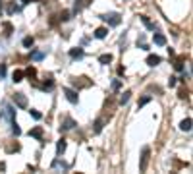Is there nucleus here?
I'll return each mask as SVG.
<instances>
[{"label":"nucleus","mask_w":193,"mask_h":174,"mask_svg":"<svg viewBox=\"0 0 193 174\" xmlns=\"http://www.w3.org/2000/svg\"><path fill=\"white\" fill-rule=\"evenodd\" d=\"M100 19H104L108 25H112V27H116V25H120V16L118 14H104V16H100Z\"/></svg>","instance_id":"nucleus-1"},{"label":"nucleus","mask_w":193,"mask_h":174,"mask_svg":"<svg viewBox=\"0 0 193 174\" xmlns=\"http://www.w3.org/2000/svg\"><path fill=\"white\" fill-rule=\"evenodd\" d=\"M64 95H66V99L70 101V103L77 104V101H79V97H77V91H74V89H70V87H64Z\"/></svg>","instance_id":"nucleus-2"},{"label":"nucleus","mask_w":193,"mask_h":174,"mask_svg":"<svg viewBox=\"0 0 193 174\" xmlns=\"http://www.w3.org/2000/svg\"><path fill=\"white\" fill-rule=\"evenodd\" d=\"M14 103L18 104L19 108H27V97L23 95V93H16V95H14Z\"/></svg>","instance_id":"nucleus-3"},{"label":"nucleus","mask_w":193,"mask_h":174,"mask_svg":"<svg viewBox=\"0 0 193 174\" xmlns=\"http://www.w3.org/2000/svg\"><path fill=\"white\" fill-rule=\"evenodd\" d=\"M149 155H151L149 147H145V149H143V155H141V162H139V170H145V168H147V162H149Z\"/></svg>","instance_id":"nucleus-4"},{"label":"nucleus","mask_w":193,"mask_h":174,"mask_svg":"<svg viewBox=\"0 0 193 174\" xmlns=\"http://www.w3.org/2000/svg\"><path fill=\"white\" fill-rule=\"evenodd\" d=\"M14 116H16V110H14V107L6 103V104H4V118L12 122V120H14Z\"/></svg>","instance_id":"nucleus-5"},{"label":"nucleus","mask_w":193,"mask_h":174,"mask_svg":"<svg viewBox=\"0 0 193 174\" xmlns=\"http://www.w3.org/2000/svg\"><path fill=\"white\" fill-rule=\"evenodd\" d=\"M91 0H75V4H74V14H77V12H81L85 6H89Z\"/></svg>","instance_id":"nucleus-6"},{"label":"nucleus","mask_w":193,"mask_h":174,"mask_svg":"<svg viewBox=\"0 0 193 174\" xmlns=\"http://www.w3.org/2000/svg\"><path fill=\"white\" fill-rule=\"evenodd\" d=\"M29 135L35 137V139H43V128H41V126H35L33 130H29Z\"/></svg>","instance_id":"nucleus-7"},{"label":"nucleus","mask_w":193,"mask_h":174,"mask_svg":"<svg viewBox=\"0 0 193 174\" xmlns=\"http://www.w3.org/2000/svg\"><path fill=\"white\" fill-rule=\"evenodd\" d=\"M72 83L75 87H89L91 81H83V77H72Z\"/></svg>","instance_id":"nucleus-8"},{"label":"nucleus","mask_w":193,"mask_h":174,"mask_svg":"<svg viewBox=\"0 0 193 174\" xmlns=\"http://www.w3.org/2000/svg\"><path fill=\"white\" fill-rule=\"evenodd\" d=\"M147 64H149V66H156V64H160V56H156V54H149V56H147Z\"/></svg>","instance_id":"nucleus-9"},{"label":"nucleus","mask_w":193,"mask_h":174,"mask_svg":"<svg viewBox=\"0 0 193 174\" xmlns=\"http://www.w3.org/2000/svg\"><path fill=\"white\" fill-rule=\"evenodd\" d=\"M70 56L74 58V60H75V58H81V56H83V49H79V46H75V49H70Z\"/></svg>","instance_id":"nucleus-10"},{"label":"nucleus","mask_w":193,"mask_h":174,"mask_svg":"<svg viewBox=\"0 0 193 174\" xmlns=\"http://www.w3.org/2000/svg\"><path fill=\"white\" fill-rule=\"evenodd\" d=\"M106 35H108V29H106V27H99V29H95V37H97V39H104Z\"/></svg>","instance_id":"nucleus-11"},{"label":"nucleus","mask_w":193,"mask_h":174,"mask_svg":"<svg viewBox=\"0 0 193 174\" xmlns=\"http://www.w3.org/2000/svg\"><path fill=\"white\" fill-rule=\"evenodd\" d=\"M153 39H155V45H160V46H162V45H166V37H164L162 33H155V37H153Z\"/></svg>","instance_id":"nucleus-12"},{"label":"nucleus","mask_w":193,"mask_h":174,"mask_svg":"<svg viewBox=\"0 0 193 174\" xmlns=\"http://www.w3.org/2000/svg\"><path fill=\"white\" fill-rule=\"evenodd\" d=\"M66 147H68V143H66V139L62 137L60 141L56 143V151H58V155H62V153H64V151H66Z\"/></svg>","instance_id":"nucleus-13"},{"label":"nucleus","mask_w":193,"mask_h":174,"mask_svg":"<svg viewBox=\"0 0 193 174\" xmlns=\"http://www.w3.org/2000/svg\"><path fill=\"white\" fill-rule=\"evenodd\" d=\"M74 126H75V122H74L72 118H66V120L62 122V126H60V128H62V130H72Z\"/></svg>","instance_id":"nucleus-14"},{"label":"nucleus","mask_w":193,"mask_h":174,"mask_svg":"<svg viewBox=\"0 0 193 174\" xmlns=\"http://www.w3.org/2000/svg\"><path fill=\"white\" fill-rule=\"evenodd\" d=\"M12 79H14V83H19V81H23V72H21V70H16L14 76H12Z\"/></svg>","instance_id":"nucleus-15"},{"label":"nucleus","mask_w":193,"mask_h":174,"mask_svg":"<svg viewBox=\"0 0 193 174\" xmlns=\"http://www.w3.org/2000/svg\"><path fill=\"white\" fill-rule=\"evenodd\" d=\"M141 21H143V23H145V25L149 27L151 31H155V29H156V25H155V23H153V21L149 19V18H147V16H141Z\"/></svg>","instance_id":"nucleus-16"},{"label":"nucleus","mask_w":193,"mask_h":174,"mask_svg":"<svg viewBox=\"0 0 193 174\" xmlns=\"http://www.w3.org/2000/svg\"><path fill=\"white\" fill-rule=\"evenodd\" d=\"M180 128H181V130H184V132H189V130H191V118H185V120H181Z\"/></svg>","instance_id":"nucleus-17"},{"label":"nucleus","mask_w":193,"mask_h":174,"mask_svg":"<svg viewBox=\"0 0 193 174\" xmlns=\"http://www.w3.org/2000/svg\"><path fill=\"white\" fill-rule=\"evenodd\" d=\"M10 124H12V134H14V135H21V128L18 126V122H16V120H12Z\"/></svg>","instance_id":"nucleus-18"},{"label":"nucleus","mask_w":193,"mask_h":174,"mask_svg":"<svg viewBox=\"0 0 193 174\" xmlns=\"http://www.w3.org/2000/svg\"><path fill=\"white\" fill-rule=\"evenodd\" d=\"M99 62H100V64H104V66H106V64H110V62H112V54H103V56L99 58Z\"/></svg>","instance_id":"nucleus-19"},{"label":"nucleus","mask_w":193,"mask_h":174,"mask_svg":"<svg viewBox=\"0 0 193 174\" xmlns=\"http://www.w3.org/2000/svg\"><path fill=\"white\" fill-rule=\"evenodd\" d=\"M103 128H104V120H97L95 122V134H100V132H103Z\"/></svg>","instance_id":"nucleus-20"},{"label":"nucleus","mask_w":193,"mask_h":174,"mask_svg":"<svg viewBox=\"0 0 193 174\" xmlns=\"http://www.w3.org/2000/svg\"><path fill=\"white\" fill-rule=\"evenodd\" d=\"M23 76H27V77H35V76H37V70L33 68V66H29L25 72H23Z\"/></svg>","instance_id":"nucleus-21"},{"label":"nucleus","mask_w":193,"mask_h":174,"mask_svg":"<svg viewBox=\"0 0 193 174\" xmlns=\"http://www.w3.org/2000/svg\"><path fill=\"white\" fill-rule=\"evenodd\" d=\"M151 99H153L151 95H145V97H141V99H139V104H137V107H139V108H141V107H145L147 103H151Z\"/></svg>","instance_id":"nucleus-22"},{"label":"nucleus","mask_w":193,"mask_h":174,"mask_svg":"<svg viewBox=\"0 0 193 174\" xmlns=\"http://www.w3.org/2000/svg\"><path fill=\"white\" fill-rule=\"evenodd\" d=\"M54 87V81L52 79H48V81H44V83H43V91H50Z\"/></svg>","instance_id":"nucleus-23"},{"label":"nucleus","mask_w":193,"mask_h":174,"mask_svg":"<svg viewBox=\"0 0 193 174\" xmlns=\"http://www.w3.org/2000/svg\"><path fill=\"white\" fill-rule=\"evenodd\" d=\"M31 58H33V60H43V58H44V52L35 50V52H31Z\"/></svg>","instance_id":"nucleus-24"},{"label":"nucleus","mask_w":193,"mask_h":174,"mask_svg":"<svg viewBox=\"0 0 193 174\" xmlns=\"http://www.w3.org/2000/svg\"><path fill=\"white\" fill-rule=\"evenodd\" d=\"M174 68H176V72H184V62H181V58L174 62Z\"/></svg>","instance_id":"nucleus-25"},{"label":"nucleus","mask_w":193,"mask_h":174,"mask_svg":"<svg viewBox=\"0 0 193 174\" xmlns=\"http://www.w3.org/2000/svg\"><path fill=\"white\" fill-rule=\"evenodd\" d=\"M130 95H131V93H130V91H126V93H124V95L120 97V104H126V103L130 101Z\"/></svg>","instance_id":"nucleus-26"},{"label":"nucleus","mask_w":193,"mask_h":174,"mask_svg":"<svg viewBox=\"0 0 193 174\" xmlns=\"http://www.w3.org/2000/svg\"><path fill=\"white\" fill-rule=\"evenodd\" d=\"M29 114H31L35 120H41V118H43V114H41L39 110H35V108H31V110H29Z\"/></svg>","instance_id":"nucleus-27"},{"label":"nucleus","mask_w":193,"mask_h":174,"mask_svg":"<svg viewBox=\"0 0 193 174\" xmlns=\"http://www.w3.org/2000/svg\"><path fill=\"white\" fill-rule=\"evenodd\" d=\"M33 43H35V39H33V37H25V39H23V46H27V49H29V46H33Z\"/></svg>","instance_id":"nucleus-28"},{"label":"nucleus","mask_w":193,"mask_h":174,"mask_svg":"<svg viewBox=\"0 0 193 174\" xmlns=\"http://www.w3.org/2000/svg\"><path fill=\"white\" fill-rule=\"evenodd\" d=\"M122 87V81L120 79H114V81H112V91H118Z\"/></svg>","instance_id":"nucleus-29"},{"label":"nucleus","mask_w":193,"mask_h":174,"mask_svg":"<svg viewBox=\"0 0 193 174\" xmlns=\"http://www.w3.org/2000/svg\"><path fill=\"white\" fill-rule=\"evenodd\" d=\"M16 10H18V6H16L14 2H10V4H8V14H14Z\"/></svg>","instance_id":"nucleus-30"},{"label":"nucleus","mask_w":193,"mask_h":174,"mask_svg":"<svg viewBox=\"0 0 193 174\" xmlns=\"http://www.w3.org/2000/svg\"><path fill=\"white\" fill-rule=\"evenodd\" d=\"M60 19H62V21H68V19H70V12H62V14H60Z\"/></svg>","instance_id":"nucleus-31"},{"label":"nucleus","mask_w":193,"mask_h":174,"mask_svg":"<svg viewBox=\"0 0 193 174\" xmlns=\"http://www.w3.org/2000/svg\"><path fill=\"white\" fill-rule=\"evenodd\" d=\"M178 97H180V99H185V97H187V93H185V89H180V93H178Z\"/></svg>","instance_id":"nucleus-32"},{"label":"nucleus","mask_w":193,"mask_h":174,"mask_svg":"<svg viewBox=\"0 0 193 174\" xmlns=\"http://www.w3.org/2000/svg\"><path fill=\"white\" fill-rule=\"evenodd\" d=\"M4 76H6V66L0 64V77H4Z\"/></svg>","instance_id":"nucleus-33"},{"label":"nucleus","mask_w":193,"mask_h":174,"mask_svg":"<svg viewBox=\"0 0 193 174\" xmlns=\"http://www.w3.org/2000/svg\"><path fill=\"white\" fill-rule=\"evenodd\" d=\"M176 81H178V77H170V79H168V85H170V87H174V85H176Z\"/></svg>","instance_id":"nucleus-34"},{"label":"nucleus","mask_w":193,"mask_h":174,"mask_svg":"<svg viewBox=\"0 0 193 174\" xmlns=\"http://www.w3.org/2000/svg\"><path fill=\"white\" fill-rule=\"evenodd\" d=\"M4 29H6V35H12V25H10V23H6Z\"/></svg>","instance_id":"nucleus-35"},{"label":"nucleus","mask_w":193,"mask_h":174,"mask_svg":"<svg viewBox=\"0 0 193 174\" xmlns=\"http://www.w3.org/2000/svg\"><path fill=\"white\" fill-rule=\"evenodd\" d=\"M6 168V165H4V162H0V170H4Z\"/></svg>","instance_id":"nucleus-36"},{"label":"nucleus","mask_w":193,"mask_h":174,"mask_svg":"<svg viewBox=\"0 0 193 174\" xmlns=\"http://www.w3.org/2000/svg\"><path fill=\"white\" fill-rule=\"evenodd\" d=\"M21 4H23V6H25V4H29V0H21Z\"/></svg>","instance_id":"nucleus-37"},{"label":"nucleus","mask_w":193,"mask_h":174,"mask_svg":"<svg viewBox=\"0 0 193 174\" xmlns=\"http://www.w3.org/2000/svg\"><path fill=\"white\" fill-rule=\"evenodd\" d=\"M29 2H37V0H29Z\"/></svg>","instance_id":"nucleus-38"}]
</instances>
